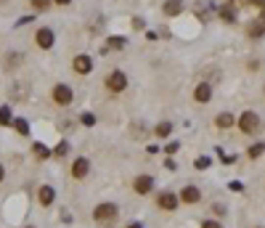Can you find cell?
<instances>
[{"label": "cell", "instance_id": "obj_30", "mask_svg": "<svg viewBox=\"0 0 265 228\" xmlns=\"http://www.w3.org/2000/svg\"><path fill=\"white\" fill-rule=\"evenodd\" d=\"M252 5L255 8H265V0H252Z\"/></svg>", "mask_w": 265, "mask_h": 228}, {"label": "cell", "instance_id": "obj_3", "mask_svg": "<svg viewBox=\"0 0 265 228\" xmlns=\"http://www.w3.org/2000/svg\"><path fill=\"white\" fill-rule=\"evenodd\" d=\"M35 45L40 51H50L56 45V32L50 29V27H40V29L35 32Z\"/></svg>", "mask_w": 265, "mask_h": 228}, {"label": "cell", "instance_id": "obj_16", "mask_svg": "<svg viewBox=\"0 0 265 228\" xmlns=\"http://www.w3.org/2000/svg\"><path fill=\"white\" fill-rule=\"evenodd\" d=\"M247 35L255 37V40H257V37H263V35H265V24L260 22V19H257V22H252L249 27H247Z\"/></svg>", "mask_w": 265, "mask_h": 228}, {"label": "cell", "instance_id": "obj_10", "mask_svg": "<svg viewBox=\"0 0 265 228\" xmlns=\"http://www.w3.org/2000/svg\"><path fill=\"white\" fill-rule=\"evenodd\" d=\"M178 199L183 202V204H196V202L202 199V191H199L196 186H186L183 191L178 194Z\"/></svg>", "mask_w": 265, "mask_h": 228}, {"label": "cell", "instance_id": "obj_21", "mask_svg": "<svg viewBox=\"0 0 265 228\" xmlns=\"http://www.w3.org/2000/svg\"><path fill=\"white\" fill-rule=\"evenodd\" d=\"M29 5L35 11H50L53 8V0H29Z\"/></svg>", "mask_w": 265, "mask_h": 228}, {"label": "cell", "instance_id": "obj_19", "mask_svg": "<svg viewBox=\"0 0 265 228\" xmlns=\"http://www.w3.org/2000/svg\"><path fill=\"white\" fill-rule=\"evenodd\" d=\"M154 133H157L159 138H167V135L172 133V122H159V125L154 127Z\"/></svg>", "mask_w": 265, "mask_h": 228}, {"label": "cell", "instance_id": "obj_28", "mask_svg": "<svg viewBox=\"0 0 265 228\" xmlns=\"http://www.w3.org/2000/svg\"><path fill=\"white\" fill-rule=\"evenodd\" d=\"M82 125H85V127H93V125H96V117L90 114V112H85V114H82Z\"/></svg>", "mask_w": 265, "mask_h": 228}, {"label": "cell", "instance_id": "obj_8", "mask_svg": "<svg viewBox=\"0 0 265 228\" xmlns=\"http://www.w3.org/2000/svg\"><path fill=\"white\" fill-rule=\"evenodd\" d=\"M72 69L77 72V75H90L93 72V58L90 56H85V53H80V56H74V61H72Z\"/></svg>", "mask_w": 265, "mask_h": 228}, {"label": "cell", "instance_id": "obj_4", "mask_svg": "<svg viewBox=\"0 0 265 228\" xmlns=\"http://www.w3.org/2000/svg\"><path fill=\"white\" fill-rule=\"evenodd\" d=\"M106 88L112 90V93H122V90L127 88V75L122 69H114L106 75Z\"/></svg>", "mask_w": 265, "mask_h": 228}, {"label": "cell", "instance_id": "obj_17", "mask_svg": "<svg viewBox=\"0 0 265 228\" xmlns=\"http://www.w3.org/2000/svg\"><path fill=\"white\" fill-rule=\"evenodd\" d=\"M220 19H223V22H228V24H234L236 22V8H234V5H223V8H220Z\"/></svg>", "mask_w": 265, "mask_h": 228}, {"label": "cell", "instance_id": "obj_18", "mask_svg": "<svg viewBox=\"0 0 265 228\" xmlns=\"http://www.w3.org/2000/svg\"><path fill=\"white\" fill-rule=\"evenodd\" d=\"M67 152H69V143L67 141H61L56 149H50V154H53V159H64L67 157Z\"/></svg>", "mask_w": 265, "mask_h": 228}, {"label": "cell", "instance_id": "obj_14", "mask_svg": "<svg viewBox=\"0 0 265 228\" xmlns=\"http://www.w3.org/2000/svg\"><path fill=\"white\" fill-rule=\"evenodd\" d=\"M215 125L220 127V130H228L231 125H234V114H228V112H220L215 117Z\"/></svg>", "mask_w": 265, "mask_h": 228}, {"label": "cell", "instance_id": "obj_29", "mask_svg": "<svg viewBox=\"0 0 265 228\" xmlns=\"http://www.w3.org/2000/svg\"><path fill=\"white\" fill-rule=\"evenodd\" d=\"M133 27L135 29H144V19H133Z\"/></svg>", "mask_w": 265, "mask_h": 228}, {"label": "cell", "instance_id": "obj_35", "mask_svg": "<svg viewBox=\"0 0 265 228\" xmlns=\"http://www.w3.org/2000/svg\"><path fill=\"white\" fill-rule=\"evenodd\" d=\"M255 228H263V226H255Z\"/></svg>", "mask_w": 265, "mask_h": 228}, {"label": "cell", "instance_id": "obj_15", "mask_svg": "<svg viewBox=\"0 0 265 228\" xmlns=\"http://www.w3.org/2000/svg\"><path fill=\"white\" fill-rule=\"evenodd\" d=\"M32 152H35L37 154V159H50V157H53V154H50V149L48 146H43V143L40 141H35V143H32Z\"/></svg>", "mask_w": 265, "mask_h": 228}, {"label": "cell", "instance_id": "obj_26", "mask_svg": "<svg viewBox=\"0 0 265 228\" xmlns=\"http://www.w3.org/2000/svg\"><path fill=\"white\" fill-rule=\"evenodd\" d=\"M178 152H180V143H178V141H170V143L165 146V154H170V157H172V154H178Z\"/></svg>", "mask_w": 265, "mask_h": 228}, {"label": "cell", "instance_id": "obj_24", "mask_svg": "<svg viewBox=\"0 0 265 228\" xmlns=\"http://www.w3.org/2000/svg\"><path fill=\"white\" fill-rule=\"evenodd\" d=\"M127 40L125 37H109V43H106V48H125Z\"/></svg>", "mask_w": 265, "mask_h": 228}, {"label": "cell", "instance_id": "obj_2", "mask_svg": "<svg viewBox=\"0 0 265 228\" xmlns=\"http://www.w3.org/2000/svg\"><path fill=\"white\" fill-rule=\"evenodd\" d=\"M236 125H239V130H241L244 135H255L257 130H260V114L249 109V112H244V114L236 120Z\"/></svg>", "mask_w": 265, "mask_h": 228}, {"label": "cell", "instance_id": "obj_22", "mask_svg": "<svg viewBox=\"0 0 265 228\" xmlns=\"http://www.w3.org/2000/svg\"><path fill=\"white\" fill-rule=\"evenodd\" d=\"M11 125L16 127V133H19V135H29V125H27V120H22V117H19V120H14Z\"/></svg>", "mask_w": 265, "mask_h": 228}, {"label": "cell", "instance_id": "obj_32", "mask_svg": "<svg viewBox=\"0 0 265 228\" xmlns=\"http://www.w3.org/2000/svg\"><path fill=\"white\" fill-rule=\"evenodd\" d=\"M3 180H5V167L0 165V183H3Z\"/></svg>", "mask_w": 265, "mask_h": 228}, {"label": "cell", "instance_id": "obj_27", "mask_svg": "<svg viewBox=\"0 0 265 228\" xmlns=\"http://www.w3.org/2000/svg\"><path fill=\"white\" fill-rule=\"evenodd\" d=\"M193 167H196V170H207V167H210V159H207V157H199L196 162H193Z\"/></svg>", "mask_w": 265, "mask_h": 228}, {"label": "cell", "instance_id": "obj_23", "mask_svg": "<svg viewBox=\"0 0 265 228\" xmlns=\"http://www.w3.org/2000/svg\"><path fill=\"white\" fill-rule=\"evenodd\" d=\"M11 122H14V117H11V109H8V106H0V125L8 127Z\"/></svg>", "mask_w": 265, "mask_h": 228}, {"label": "cell", "instance_id": "obj_13", "mask_svg": "<svg viewBox=\"0 0 265 228\" xmlns=\"http://www.w3.org/2000/svg\"><path fill=\"white\" fill-rule=\"evenodd\" d=\"M162 11H165V16H180V11H183V0H165Z\"/></svg>", "mask_w": 265, "mask_h": 228}, {"label": "cell", "instance_id": "obj_33", "mask_svg": "<svg viewBox=\"0 0 265 228\" xmlns=\"http://www.w3.org/2000/svg\"><path fill=\"white\" fill-rule=\"evenodd\" d=\"M127 228H144V226H141V223H130V226H127Z\"/></svg>", "mask_w": 265, "mask_h": 228}, {"label": "cell", "instance_id": "obj_5", "mask_svg": "<svg viewBox=\"0 0 265 228\" xmlns=\"http://www.w3.org/2000/svg\"><path fill=\"white\" fill-rule=\"evenodd\" d=\"M50 96H53V101L59 103V106H69V103L74 101V90L69 85H64V82H59V85H53V90H50Z\"/></svg>", "mask_w": 265, "mask_h": 228}, {"label": "cell", "instance_id": "obj_25", "mask_svg": "<svg viewBox=\"0 0 265 228\" xmlns=\"http://www.w3.org/2000/svg\"><path fill=\"white\" fill-rule=\"evenodd\" d=\"M202 228H225V226L215 218H207V220H202Z\"/></svg>", "mask_w": 265, "mask_h": 228}, {"label": "cell", "instance_id": "obj_11", "mask_svg": "<svg viewBox=\"0 0 265 228\" xmlns=\"http://www.w3.org/2000/svg\"><path fill=\"white\" fill-rule=\"evenodd\" d=\"M37 202H40L43 207H50L56 202V188L53 186H40L37 188Z\"/></svg>", "mask_w": 265, "mask_h": 228}, {"label": "cell", "instance_id": "obj_31", "mask_svg": "<svg viewBox=\"0 0 265 228\" xmlns=\"http://www.w3.org/2000/svg\"><path fill=\"white\" fill-rule=\"evenodd\" d=\"M72 0H53V5H69Z\"/></svg>", "mask_w": 265, "mask_h": 228}, {"label": "cell", "instance_id": "obj_12", "mask_svg": "<svg viewBox=\"0 0 265 228\" xmlns=\"http://www.w3.org/2000/svg\"><path fill=\"white\" fill-rule=\"evenodd\" d=\"M212 99V88L207 85V82H199L196 88H193V101L196 103H210Z\"/></svg>", "mask_w": 265, "mask_h": 228}, {"label": "cell", "instance_id": "obj_9", "mask_svg": "<svg viewBox=\"0 0 265 228\" xmlns=\"http://www.w3.org/2000/svg\"><path fill=\"white\" fill-rule=\"evenodd\" d=\"M151 188H154V178H151L148 173L138 175V178L133 180V191H135V194H151Z\"/></svg>", "mask_w": 265, "mask_h": 228}, {"label": "cell", "instance_id": "obj_34", "mask_svg": "<svg viewBox=\"0 0 265 228\" xmlns=\"http://www.w3.org/2000/svg\"><path fill=\"white\" fill-rule=\"evenodd\" d=\"M5 3H8V0H0V5H5Z\"/></svg>", "mask_w": 265, "mask_h": 228}, {"label": "cell", "instance_id": "obj_36", "mask_svg": "<svg viewBox=\"0 0 265 228\" xmlns=\"http://www.w3.org/2000/svg\"><path fill=\"white\" fill-rule=\"evenodd\" d=\"M27 228H35V226H27Z\"/></svg>", "mask_w": 265, "mask_h": 228}, {"label": "cell", "instance_id": "obj_7", "mask_svg": "<svg viewBox=\"0 0 265 228\" xmlns=\"http://www.w3.org/2000/svg\"><path fill=\"white\" fill-rule=\"evenodd\" d=\"M88 173H90V159L88 157H77L72 162V178L74 180H85Z\"/></svg>", "mask_w": 265, "mask_h": 228}, {"label": "cell", "instance_id": "obj_6", "mask_svg": "<svg viewBox=\"0 0 265 228\" xmlns=\"http://www.w3.org/2000/svg\"><path fill=\"white\" fill-rule=\"evenodd\" d=\"M157 207H159V210H165V212H175L178 207H180L178 194H175V191H162V194L157 197Z\"/></svg>", "mask_w": 265, "mask_h": 228}, {"label": "cell", "instance_id": "obj_1", "mask_svg": "<svg viewBox=\"0 0 265 228\" xmlns=\"http://www.w3.org/2000/svg\"><path fill=\"white\" fill-rule=\"evenodd\" d=\"M120 218V207L114 202H101L98 207H93V220L96 223H114Z\"/></svg>", "mask_w": 265, "mask_h": 228}, {"label": "cell", "instance_id": "obj_20", "mask_svg": "<svg viewBox=\"0 0 265 228\" xmlns=\"http://www.w3.org/2000/svg\"><path fill=\"white\" fill-rule=\"evenodd\" d=\"M263 154H265V143H255V146H249L247 157H249V159H260Z\"/></svg>", "mask_w": 265, "mask_h": 228}]
</instances>
